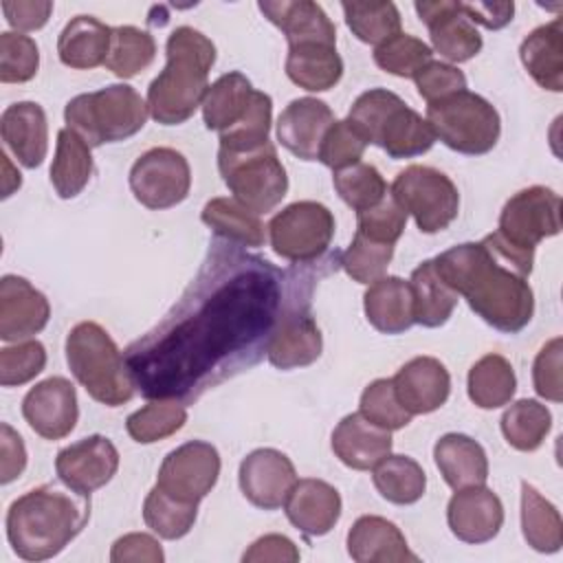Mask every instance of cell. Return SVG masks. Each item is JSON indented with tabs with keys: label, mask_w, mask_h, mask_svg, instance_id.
I'll use <instances>...</instances> for the list:
<instances>
[{
	"label": "cell",
	"mask_w": 563,
	"mask_h": 563,
	"mask_svg": "<svg viewBox=\"0 0 563 563\" xmlns=\"http://www.w3.org/2000/svg\"><path fill=\"white\" fill-rule=\"evenodd\" d=\"M363 308L367 321L383 334H400L416 323L411 286L396 275L369 284L363 295Z\"/></svg>",
	"instance_id": "obj_29"
},
{
	"label": "cell",
	"mask_w": 563,
	"mask_h": 563,
	"mask_svg": "<svg viewBox=\"0 0 563 563\" xmlns=\"http://www.w3.org/2000/svg\"><path fill=\"white\" fill-rule=\"evenodd\" d=\"M468 398L479 409H497L512 400L517 391V376L508 358L501 354H486L468 369Z\"/></svg>",
	"instance_id": "obj_39"
},
{
	"label": "cell",
	"mask_w": 563,
	"mask_h": 563,
	"mask_svg": "<svg viewBox=\"0 0 563 563\" xmlns=\"http://www.w3.org/2000/svg\"><path fill=\"white\" fill-rule=\"evenodd\" d=\"M284 510L299 532L306 537H323L341 517V495L323 479H297L284 501Z\"/></svg>",
	"instance_id": "obj_23"
},
{
	"label": "cell",
	"mask_w": 563,
	"mask_h": 563,
	"mask_svg": "<svg viewBox=\"0 0 563 563\" xmlns=\"http://www.w3.org/2000/svg\"><path fill=\"white\" fill-rule=\"evenodd\" d=\"M372 482L383 499L396 506L416 504L427 488L422 466L409 455H387L372 468Z\"/></svg>",
	"instance_id": "obj_40"
},
{
	"label": "cell",
	"mask_w": 563,
	"mask_h": 563,
	"mask_svg": "<svg viewBox=\"0 0 563 563\" xmlns=\"http://www.w3.org/2000/svg\"><path fill=\"white\" fill-rule=\"evenodd\" d=\"M22 416L44 440L66 438L79 418L75 385L64 376H51L37 383L22 400Z\"/></svg>",
	"instance_id": "obj_15"
},
{
	"label": "cell",
	"mask_w": 563,
	"mask_h": 563,
	"mask_svg": "<svg viewBox=\"0 0 563 563\" xmlns=\"http://www.w3.org/2000/svg\"><path fill=\"white\" fill-rule=\"evenodd\" d=\"M323 350V339L317 321L306 308H290L279 314L268 345V363L277 369H297L312 365Z\"/></svg>",
	"instance_id": "obj_20"
},
{
	"label": "cell",
	"mask_w": 563,
	"mask_h": 563,
	"mask_svg": "<svg viewBox=\"0 0 563 563\" xmlns=\"http://www.w3.org/2000/svg\"><path fill=\"white\" fill-rule=\"evenodd\" d=\"M367 143L361 139V134L345 121H334L330 130L325 132L319 150V158L325 167L339 172L350 165L361 163L365 154Z\"/></svg>",
	"instance_id": "obj_55"
},
{
	"label": "cell",
	"mask_w": 563,
	"mask_h": 563,
	"mask_svg": "<svg viewBox=\"0 0 563 563\" xmlns=\"http://www.w3.org/2000/svg\"><path fill=\"white\" fill-rule=\"evenodd\" d=\"M521 532L526 543L543 554L559 552L563 545V521L556 506L528 482H521Z\"/></svg>",
	"instance_id": "obj_38"
},
{
	"label": "cell",
	"mask_w": 563,
	"mask_h": 563,
	"mask_svg": "<svg viewBox=\"0 0 563 563\" xmlns=\"http://www.w3.org/2000/svg\"><path fill=\"white\" fill-rule=\"evenodd\" d=\"M51 317V303L29 279L4 275L0 279V339L24 341L42 332Z\"/></svg>",
	"instance_id": "obj_19"
},
{
	"label": "cell",
	"mask_w": 563,
	"mask_h": 563,
	"mask_svg": "<svg viewBox=\"0 0 563 563\" xmlns=\"http://www.w3.org/2000/svg\"><path fill=\"white\" fill-rule=\"evenodd\" d=\"M147 117V101L128 84L77 95L64 108L66 128L77 132L90 147L134 136L143 130Z\"/></svg>",
	"instance_id": "obj_7"
},
{
	"label": "cell",
	"mask_w": 563,
	"mask_h": 563,
	"mask_svg": "<svg viewBox=\"0 0 563 563\" xmlns=\"http://www.w3.org/2000/svg\"><path fill=\"white\" fill-rule=\"evenodd\" d=\"M284 68L295 86L308 92H325L339 84L343 75V59L334 44L306 42L288 46Z\"/></svg>",
	"instance_id": "obj_32"
},
{
	"label": "cell",
	"mask_w": 563,
	"mask_h": 563,
	"mask_svg": "<svg viewBox=\"0 0 563 563\" xmlns=\"http://www.w3.org/2000/svg\"><path fill=\"white\" fill-rule=\"evenodd\" d=\"M2 13L9 22V26L18 31H37L42 29L51 13H53V2L48 0H4L2 2Z\"/></svg>",
	"instance_id": "obj_60"
},
{
	"label": "cell",
	"mask_w": 563,
	"mask_h": 563,
	"mask_svg": "<svg viewBox=\"0 0 563 563\" xmlns=\"http://www.w3.org/2000/svg\"><path fill=\"white\" fill-rule=\"evenodd\" d=\"M191 187L187 158L172 147H152L141 154L130 169V189L134 198L154 211L180 205Z\"/></svg>",
	"instance_id": "obj_12"
},
{
	"label": "cell",
	"mask_w": 563,
	"mask_h": 563,
	"mask_svg": "<svg viewBox=\"0 0 563 563\" xmlns=\"http://www.w3.org/2000/svg\"><path fill=\"white\" fill-rule=\"evenodd\" d=\"M40 51L35 40L22 33H0V81L24 84L37 75Z\"/></svg>",
	"instance_id": "obj_51"
},
{
	"label": "cell",
	"mask_w": 563,
	"mask_h": 563,
	"mask_svg": "<svg viewBox=\"0 0 563 563\" xmlns=\"http://www.w3.org/2000/svg\"><path fill=\"white\" fill-rule=\"evenodd\" d=\"M409 286L416 323L424 328H440L451 319L460 295L440 277L433 260H424L418 268H413Z\"/></svg>",
	"instance_id": "obj_34"
},
{
	"label": "cell",
	"mask_w": 563,
	"mask_h": 563,
	"mask_svg": "<svg viewBox=\"0 0 563 563\" xmlns=\"http://www.w3.org/2000/svg\"><path fill=\"white\" fill-rule=\"evenodd\" d=\"M271 119H273V99L266 92L255 90L246 114L233 128L220 132L218 150L246 152V150H257L271 143L268 139Z\"/></svg>",
	"instance_id": "obj_46"
},
{
	"label": "cell",
	"mask_w": 563,
	"mask_h": 563,
	"mask_svg": "<svg viewBox=\"0 0 563 563\" xmlns=\"http://www.w3.org/2000/svg\"><path fill=\"white\" fill-rule=\"evenodd\" d=\"M198 517V504L183 501L154 486L143 501V521L161 539L174 541L185 537Z\"/></svg>",
	"instance_id": "obj_43"
},
{
	"label": "cell",
	"mask_w": 563,
	"mask_h": 563,
	"mask_svg": "<svg viewBox=\"0 0 563 563\" xmlns=\"http://www.w3.org/2000/svg\"><path fill=\"white\" fill-rule=\"evenodd\" d=\"M167 64L147 88V108L156 123L180 125L202 106L209 70L216 62L213 42L194 26H178L165 44Z\"/></svg>",
	"instance_id": "obj_4"
},
{
	"label": "cell",
	"mask_w": 563,
	"mask_h": 563,
	"mask_svg": "<svg viewBox=\"0 0 563 563\" xmlns=\"http://www.w3.org/2000/svg\"><path fill=\"white\" fill-rule=\"evenodd\" d=\"M519 57L528 75L545 90H563V20L554 18L537 26L519 46Z\"/></svg>",
	"instance_id": "obj_30"
},
{
	"label": "cell",
	"mask_w": 563,
	"mask_h": 563,
	"mask_svg": "<svg viewBox=\"0 0 563 563\" xmlns=\"http://www.w3.org/2000/svg\"><path fill=\"white\" fill-rule=\"evenodd\" d=\"M418 18L431 35L433 51L453 64L473 59L482 51V35L475 24L451 0H418Z\"/></svg>",
	"instance_id": "obj_17"
},
{
	"label": "cell",
	"mask_w": 563,
	"mask_h": 563,
	"mask_svg": "<svg viewBox=\"0 0 563 563\" xmlns=\"http://www.w3.org/2000/svg\"><path fill=\"white\" fill-rule=\"evenodd\" d=\"M394 257V244L376 242L363 233H354L350 246L341 253V266L358 284H374L385 277V271Z\"/></svg>",
	"instance_id": "obj_49"
},
{
	"label": "cell",
	"mask_w": 563,
	"mask_h": 563,
	"mask_svg": "<svg viewBox=\"0 0 563 563\" xmlns=\"http://www.w3.org/2000/svg\"><path fill=\"white\" fill-rule=\"evenodd\" d=\"M427 121L449 150L479 156L490 152L501 134L499 112L477 92L460 90L427 106Z\"/></svg>",
	"instance_id": "obj_8"
},
{
	"label": "cell",
	"mask_w": 563,
	"mask_h": 563,
	"mask_svg": "<svg viewBox=\"0 0 563 563\" xmlns=\"http://www.w3.org/2000/svg\"><path fill=\"white\" fill-rule=\"evenodd\" d=\"M73 488L44 484L18 497L7 512V539L24 561L57 556L88 523L90 501Z\"/></svg>",
	"instance_id": "obj_3"
},
{
	"label": "cell",
	"mask_w": 563,
	"mask_h": 563,
	"mask_svg": "<svg viewBox=\"0 0 563 563\" xmlns=\"http://www.w3.org/2000/svg\"><path fill=\"white\" fill-rule=\"evenodd\" d=\"M391 383L398 402L411 416L440 409L451 394L449 369L433 356H416L407 361Z\"/></svg>",
	"instance_id": "obj_22"
},
{
	"label": "cell",
	"mask_w": 563,
	"mask_h": 563,
	"mask_svg": "<svg viewBox=\"0 0 563 563\" xmlns=\"http://www.w3.org/2000/svg\"><path fill=\"white\" fill-rule=\"evenodd\" d=\"M112 563H163L165 552L161 543L145 532H130L114 541L110 550Z\"/></svg>",
	"instance_id": "obj_58"
},
{
	"label": "cell",
	"mask_w": 563,
	"mask_h": 563,
	"mask_svg": "<svg viewBox=\"0 0 563 563\" xmlns=\"http://www.w3.org/2000/svg\"><path fill=\"white\" fill-rule=\"evenodd\" d=\"M433 264L440 277L495 330L515 334L530 323L534 295L528 277L497 255L486 240L455 244Z\"/></svg>",
	"instance_id": "obj_2"
},
{
	"label": "cell",
	"mask_w": 563,
	"mask_h": 563,
	"mask_svg": "<svg viewBox=\"0 0 563 563\" xmlns=\"http://www.w3.org/2000/svg\"><path fill=\"white\" fill-rule=\"evenodd\" d=\"M334 238L332 211L314 200H299L284 207L268 222L273 251L295 264L319 260Z\"/></svg>",
	"instance_id": "obj_11"
},
{
	"label": "cell",
	"mask_w": 563,
	"mask_h": 563,
	"mask_svg": "<svg viewBox=\"0 0 563 563\" xmlns=\"http://www.w3.org/2000/svg\"><path fill=\"white\" fill-rule=\"evenodd\" d=\"M218 169L233 198L251 211H273L288 191V176L273 143L246 152L218 150Z\"/></svg>",
	"instance_id": "obj_9"
},
{
	"label": "cell",
	"mask_w": 563,
	"mask_h": 563,
	"mask_svg": "<svg viewBox=\"0 0 563 563\" xmlns=\"http://www.w3.org/2000/svg\"><path fill=\"white\" fill-rule=\"evenodd\" d=\"M187 422V409L176 398H156L136 409L125 420L128 435L139 444H152L180 431Z\"/></svg>",
	"instance_id": "obj_42"
},
{
	"label": "cell",
	"mask_w": 563,
	"mask_h": 563,
	"mask_svg": "<svg viewBox=\"0 0 563 563\" xmlns=\"http://www.w3.org/2000/svg\"><path fill=\"white\" fill-rule=\"evenodd\" d=\"M431 59L433 48L407 33H396L394 37L374 48L376 66L389 75L405 79H413Z\"/></svg>",
	"instance_id": "obj_48"
},
{
	"label": "cell",
	"mask_w": 563,
	"mask_h": 563,
	"mask_svg": "<svg viewBox=\"0 0 563 563\" xmlns=\"http://www.w3.org/2000/svg\"><path fill=\"white\" fill-rule=\"evenodd\" d=\"M358 413L363 418H367L369 422L387 429V431H396L402 429L411 422V413L405 411V407L398 402L396 391H394V383L391 378H376L372 380L363 394H361V402H358Z\"/></svg>",
	"instance_id": "obj_50"
},
{
	"label": "cell",
	"mask_w": 563,
	"mask_h": 563,
	"mask_svg": "<svg viewBox=\"0 0 563 563\" xmlns=\"http://www.w3.org/2000/svg\"><path fill=\"white\" fill-rule=\"evenodd\" d=\"M460 11L473 22L490 31L504 29L512 22L515 4L512 2H457Z\"/></svg>",
	"instance_id": "obj_62"
},
{
	"label": "cell",
	"mask_w": 563,
	"mask_h": 563,
	"mask_svg": "<svg viewBox=\"0 0 563 563\" xmlns=\"http://www.w3.org/2000/svg\"><path fill=\"white\" fill-rule=\"evenodd\" d=\"M347 554L356 563H416L400 528L378 515L358 517L347 532Z\"/></svg>",
	"instance_id": "obj_25"
},
{
	"label": "cell",
	"mask_w": 563,
	"mask_h": 563,
	"mask_svg": "<svg viewBox=\"0 0 563 563\" xmlns=\"http://www.w3.org/2000/svg\"><path fill=\"white\" fill-rule=\"evenodd\" d=\"M435 134L427 119L411 110L405 101L398 103L378 130L376 143L389 158H416L431 150Z\"/></svg>",
	"instance_id": "obj_33"
},
{
	"label": "cell",
	"mask_w": 563,
	"mask_h": 563,
	"mask_svg": "<svg viewBox=\"0 0 563 563\" xmlns=\"http://www.w3.org/2000/svg\"><path fill=\"white\" fill-rule=\"evenodd\" d=\"M156 55L154 37L136 26H114L110 40V53L106 57V68L121 79H130L145 70Z\"/></svg>",
	"instance_id": "obj_44"
},
{
	"label": "cell",
	"mask_w": 563,
	"mask_h": 563,
	"mask_svg": "<svg viewBox=\"0 0 563 563\" xmlns=\"http://www.w3.org/2000/svg\"><path fill=\"white\" fill-rule=\"evenodd\" d=\"M407 227V213L402 207L387 194L378 205L356 213V231L369 240L396 244Z\"/></svg>",
	"instance_id": "obj_54"
},
{
	"label": "cell",
	"mask_w": 563,
	"mask_h": 563,
	"mask_svg": "<svg viewBox=\"0 0 563 563\" xmlns=\"http://www.w3.org/2000/svg\"><path fill=\"white\" fill-rule=\"evenodd\" d=\"M119 471V451L106 435H88L64 446L55 457L59 482L81 495L106 486Z\"/></svg>",
	"instance_id": "obj_14"
},
{
	"label": "cell",
	"mask_w": 563,
	"mask_h": 563,
	"mask_svg": "<svg viewBox=\"0 0 563 563\" xmlns=\"http://www.w3.org/2000/svg\"><path fill=\"white\" fill-rule=\"evenodd\" d=\"M220 466V453L211 442L189 440L165 455L156 486L183 501L198 504L216 486Z\"/></svg>",
	"instance_id": "obj_13"
},
{
	"label": "cell",
	"mask_w": 563,
	"mask_h": 563,
	"mask_svg": "<svg viewBox=\"0 0 563 563\" xmlns=\"http://www.w3.org/2000/svg\"><path fill=\"white\" fill-rule=\"evenodd\" d=\"M332 185H334L339 198L347 207H352L356 213L378 205L389 194L387 183L380 176V172L367 163H356V165L334 172Z\"/></svg>",
	"instance_id": "obj_47"
},
{
	"label": "cell",
	"mask_w": 563,
	"mask_h": 563,
	"mask_svg": "<svg viewBox=\"0 0 563 563\" xmlns=\"http://www.w3.org/2000/svg\"><path fill=\"white\" fill-rule=\"evenodd\" d=\"M253 84L238 70L218 77L205 92L202 119L209 130L224 132L233 128L249 110L253 101Z\"/></svg>",
	"instance_id": "obj_35"
},
{
	"label": "cell",
	"mask_w": 563,
	"mask_h": 563,
	"mask_svg": "<svg viewBox=\"0 0 563 563\" xmlns=\"http://www.w3.org/2000/svg\"><path fill=\"white\" fill-rule=\"evenodd\" d=\"M391 431L369 422L358 411L345 416L332 431L334 455L354 471H369L391 453Z\"/></svg>",
	"instance_id": "obj_26"
},
{
	"label": "cell",
	"mask_w": 563,
	"mask_h": 563,
	"mask_svg": "<svg viewBox=\"0 0 563 563\" xmlns=\"http://www.w3.org/2000/svg\"><path fill=\"white\" fill-rule=\"evenodd\" d=\"M389 194L422 233L444 231L460 211L457 187L444 172L429 165H409L398 172Z\"/></svg>",
	"instance_id": "obj_10"
},
{
	"label": "cell",
	"mask_w": 563,
	"mask_h": 563,
	"mask_svg": "<svg viewBox=\"0 0 563 563\" xmlns=\"http://www.w3.org/2000/svg\"><path fill=\"white\" fill-rule=\"evenodd\" d=\"M200 218L224 242L257 249L266 240L260 216L235 198H211L202 207Z\"/></svg>",
	"instance_id": "obj_37"
},
{
	"label": "cell",
	"mask_w": 563,
	"mask_h": 563,
	"mask_svg": "<svg viewBox=\"0 0 563 563\" xmlns=\"http://www.w3.org/2000/svg\"><path fill=\"white\" fill-rule=\"evenodd\" d=\"M238 482L242 495L253 506L277 510L295 486L297 471L286 453L277 449H255L240 462Z\"/></svg>",
	"instance_id": "obj_16"
},
{
	"label": "cell",
	"mask_w": 563,
	"mask_h": 563,
	"mask_svg": "<svg viewBox=\"0 0 563 563\" xmlns=\"http://www.w3.org/2000/svg\"><path fill=\"white\" fill-rule=\"evenodd\" d=\"M416 88L420 97L429 103L446 99L460 90H466V77L453 64L446 62H429L416 77Z\"/></svg>",
	"instance_id": "obj_57"
},
{
	"label": "cell",
	"mask_w": 563,
	"mask_h": 563,
	"mask_svg": "<svg viewBox=\"0 0 563 563\" xmlns=\"http://www.w3.org/2000/svg\"><path fill=\"white\" fill-rule=\"evenodd\" d=\"M398 103H402V99L391 90H385V88L365 90L352 103L350 114H347V123L361 134V139L365 143L374 145L380 125L385 123V119L389 117V112Z\"/></svg>",
	"instance_id": "obj_52"
},
{
	"label": "cell",
	"mask_w": 563,
	"mask_h": 563,
	"mask_svg": "<svg viewBox=\"0 0 563 563\" xmlns=\"http://www.w3.org/2000/svg\"><path fill=\"white\" fill-rule=\"evenodd\" d=\"M433 460L442 479L453 490L479 486L488 479L484 446L464 433H444L433 446Z\"/></svg>",
	"instance_id": "obj_28"
},
{
	"label": "cell",
	"mask_w": 563,
	"mask_h": 563,
	"mask_svg": "<svg viewBox=\"0 0 563 563\" xmlns=\"http://www.w3.org/2000/svg\"><path fill=\"white\" fill-rule=\"evenodd\" d=\"M345 24L365 44H383L400 33V11L394 2H343Z\"/></svg>",
	"instance_id": "obj_45"
},
{
	"label": "cell",
	"mask_w": 563,
	"mask_h": 563,
	"mask_svg": "<svg viewBox=\"0 0 563 563\" xmlns=\"http://www.w3.org/2000/svg\"><path fill=\"white\" fill-rule=\"evenodd\" d=\"M66 363L90 398L106 407L125 405L134 380L112 336L95 321L77 323L66 336Z\"/></svg>",
	"instance_id": "obj_6"
},
{
	"label": "cell",
	"mask_w": 563,
	"mask_h": 563,
	"mask_svg": "<svg viewBox=\"0 0 563 563\" xmlns=\"http://www.w3.org/2000/svg\"><path fill=\"white\" fill-rule=\"evenodd\" d=\"M332 123L334 114L325 101L314 97L292 99L277 119V139L297 158L317 161Z\"/></svg>",
	"instance_id": "obj_21"
},
{
	"label": "cell",
	"mask_w": 563,
	"mask_h": 563,
	"mask_svg": "<svg viewBox=\"0 0 563 563\" xmlns=\"http://www.w3.org/2000/svg\"><path fill=\"white\" fill-rule=\"evenodd\" d=\"M112 29L92 15L73 18L57 37L59 62L68 68L90 70L106 64Z\"/></svg>",
	"instance_id": "obj_31"
},
{
	"label": "cell",
	"mask_w": 563,
	"mask_h": 563,
	"mask_svg": "<svg viewBox=\"0 0 563 563\" xmlns=\"http://www.w3.org/2000/svg\"><path fill=\"white\" fill-rule=\"evenodd\" d=\"M0 134L20 165L35 169L44 163L48 152V123L40 103L18 101L7 106L0 117Z\"/></svg>",
	"instance_id": "obj_24"
},
{
	"label": "cell",
	"mask_w": 563,
	"mask_h": 563,
	"mask_svg": "<svg viewBox=\"0 0 563 563\" xmlns=\"http://www.w3.org/2000/svg\"><path fill=\"white\" fill-rule=\"evenodd\" d=\"M92 176L90 145L70 128L57 132L55 158L51 165V185L64 200L79 196Z\"/></svg>",
	"instance_id": "obj_36"
},
{
	"label": "cell",
	"mask_w": 563,
	"mask_h": 563,
	"mask_svg": "<svg viewBox=\"0 0 563 563\" xmlns=\"http://www.w3.org/2000/svg\"><path fill=\"white\" fill-rule=\"evenodd\" d=\"M552 427V413L545 405L532 398L512 402L501 416V433L506 442L523 453L537 451Z\"/></svg>",
	"instance_id": "obj_41"
},
{
	"label": "cell",
	"mask_w": 563,
	"mask_h": 563,
	"mask_svg": "<svg viewBox=\"0 0 563 563\" xmlns=\"http://www.w3.org/2000/svg\"><path fill=\"white\" fill-rule=\"evenodd\" d=\"M46 365V350L40 341H18L0 350V385L20 387L33 380Z\"/></svg>",
	"instance_id": "obj_53"
},
{
	"label": "cell",
	"mask_w": 563,
	"mask_h": 563,
	"mask_svg": "<svg viewBox=\"0 0 563 563\" xmlns=\"http://www.w3.org/2000/svg\"><path fill=\"white\" fill-rule=\"evenodd\" d=\"M299 548L284 534H264L242 554L244 563H297Z\"/></svg>",
	"instance_id": "obj_59"
},
{
	"label": "cell",
	"mask_w": 563,
	"mask_h": 563,
	"mask_svg": "<svg viewBox=\"0 0 563 563\" xmlns=\"http://www.w3.org/2000/svg\"><path fill=\"white\" fill-rule=\"evenodd\" d=\"M561 231V198L543 185H532L510 196L499 213L497 231L484 240L490 249L515 266L523 277H530L534 249L541 240Z\"/></svg>",
	"instance_id": "obj_5"
},
{
	"label": "cell",
	"mask_w": 563,
	"mask_h": 563,
	"mask_svg": "<svg viewBox=\"0 0 563 563\" xmlns=\"http://www.w3.org/2000/svg\"><path fill=\"white\" fill-rule=\"evenodd\" d=\"M446 523L460 541L473 545L486 543L495 539L504 526V504L484 484L460 488L449 499Z\"/></svg>",
	"instance_id": "obj_18"
},
{
	"label": "cell",
	"mask_w": 563,
	"mask_h": 563,
	"mask_svg": "<svg viewBox=\"0 0 563 563\" xmlns=\"http://www.w3.org/2000/svg\"><path fill=\"white\" fill-rule=\"evenodd\" d=\"M2 165H4V178H2V198H9V180H11V185H13V189H20V185H22V176H20V172H11V163H9V158H7V154L2 152Z\"/></svg>",
	"instance_id": "obj_63"
},
{
	"label": "cell",
	"mask_w": 563,
	"mask_h": 563,
	"mask_svg": "<svg viewBox=\"0 0 563 563\" xmlns=\"http://www.w3.org/2000/svg\"><path fill=\"white\" fill-rule=\"evenodd\" d=\"M257 7L286 35L288 46L306 42L336 46V29L321 4L312 0H266Z\"/></svg>",
	"instance_id": "obj_27"
},
{
	"label": "cell",
	"mask_w": 563,
	"mask_h": 563,
	"mask_svg": "<svg viewBox=\"0 0 563 563\" xmlns=\"http://www.w3.org/2000/svg\"><path fill=\"white\" fill-rule=\"evenodd\" d=\"M26 468V446L20 433L9 424H0V482L9 484Z\"/></svg>",
	"instance_id": "obj_61"
},
{
	"label": "cell",
	"mask_w": 563,
	"mask_h": 563,
	"mask_svg": "<svg viewBox=\"0 0 563 563\" xmlns=\"http://www.w3.org/2000/svg\"><path fill=\"white\" fill-rule=\"evenodd\" d=\"M191 297L165 323L128 350L132 380L145 396L191 398L213 385L211 374L240 363L238 354L271 339L279 319V284L268 262L242 257L240 266L209 264Z\"/></svg>",
	"instance_id": "obj_1"
},
{
	"label": "cell",
	"mask_w": 563,
	"mask_h": 563,
	"mask_svg": "<svg viewBox=\"0 0 563 563\" xmlns=\"http://www.w3.org/2000/svg\"><path fill=\"white\" fill-rule=\"evenodd\" d=\"M561 367H563V341L561 336H554L539 350L532 365L534 391L550 402L563 400Z\"/></svg>",
	"instance_id": "obj_56"
}]
</instances>
